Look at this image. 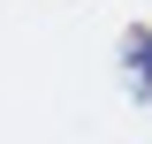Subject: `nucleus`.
<instances>
[{
	"mask_svg": "<svg viewBox=\"0 0 152 144\" xmlns=\"http://www.w3.org/2000/svg\"><path fill=\"white\" fill-rule=\"evenodd\" d=\"M122 76L137 84V99H152V31H129V46H122Z\"/></svg>",
	"mask_w": 152,
	"mask_h": 144,
	"instance_id": "nucleus-1",
	"label": "nucleus"
}]
</instances>
